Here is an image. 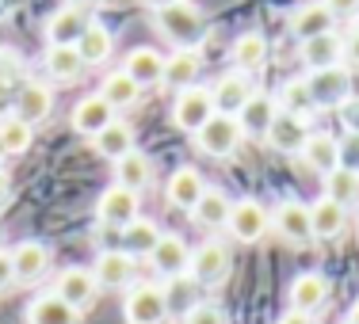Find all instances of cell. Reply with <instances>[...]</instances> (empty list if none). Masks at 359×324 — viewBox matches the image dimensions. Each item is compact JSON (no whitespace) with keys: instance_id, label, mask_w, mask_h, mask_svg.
<instances>
[{"instance_id":"484cf974","label":"cell","mask_w":359,"mask_h":324,"mask_svg":"<svg viewBox=\"0 0 359 324\" xmlns=\"http://www.w3.org/2000/svg\"><path fill=\"white\" fill-rule=\"evenodd\" d=\"M340 62H344V38H340L337 31L302 42V65H306L310 73L332 69V65H340Z\"/></svg>"},{"instance_id":"9c48e42d","label":"cell","mask_w":359,"mask_h":324,"mask_svg":"<svg viewBox=\"0 0 359 324\" xmlns=\"http://www.w3.org/2000/svg\"><path fill=\"white\" fill-rule=\"evenodd\" d=\"M92 275H96L100 290H130L134 275H138V260L126 248H104L92 263Z\"/></svg>"},{"instance_id":"ba28073f","label":"cell","mask_w":359,"mask_h":324,"mask_svg":"<svg viewBox=\"0 0 359 324\" xmlns=\"http://www.w3.org/2000/svg\"><path fill=\"white\" fill-rule=\"evenodd\" d=\"M226 229H229V237H233V241H241V244H256V241H264V237H268V229H271V214H268V206H264V202H256V199H241V202H233V210H229Z\"/></svg>"},{"instance_id":"e0dca14e","label":"cell","mask_w":359,"mask_h":324,"mask_svg":"<svg viewBox=\"0 0 359 324\" xmlns=\"http://www.w3.org/2000/svg\"><path fill=\"white\" fill-rule=\"evenodd\" d=\"M329 294H332V283L321 271H302V275H294V283H290V309L318 313V309H325Z\"/></svg>"},{"instance_id":"8992f818","label":"cell","mask_w":359,"mask_h":324,"mask_svg":"<svg viewBox=\"0 0 359 324\" xmlns=\"http://www.w3.org/2000/svg\"><path fill=\"white\" fill-rule=\"evenodd\" d=\"M271 229L294 248H310L313 244V225H310V206L298 199H283L271 210Z\"/></svg>"},{"instance_id":"d6986e66","label":"cell","mask_w":359,"mask_h":324,"mask_svg":"<svg viewBox=\"0 0 359 324\" xmlns=\"http://www.w3.org/2000/svg\"><path fill=\"white\" fill-rule=\"evenodd\" d=\"M50 111H54V92H50V84L42 80H23L20 88H15V115L23 118V122H46Z\"/></svg>"},{"instance_id":"ab89813d","label":"cell","mask_w":359,"mask_h":324,"mask_svg":"<svg viewBox=\"0 0 359 324\" xmlns=\"http://www.w3.org/2000/svg\"><path fill=\"white\" fill-rule=\"evenodd\" d=\"M12 84L15 88L23 84V57L15 54V50H0V96H4Z\"/></svg>"},{"instance_id":"f546056e","label":"cell","mask_w":359,"mask_h":324,"mask_svg":"<svg viewBox=\"0 0 359 324\" xmlns=\"http://www.w3.org/2000/svg\"><path fill=\"white\" fill-rule=\"evenodd\" d=\"M229 210H233V199H229L226 191H218V187H207L203 191V199L195 202V210H191V218L199 221L203 229H226V221H229Z\"/></svg>"},{"instance_id":"b9f144b4","label":"cell","mask_w":359,"mask_h":324,"mask_svg":"<svg viewBox=\"0 0 359 324\" xmlns=\"http://www.w3.org/2000/svg\"><path fill=\"white\" fill-rule=\"evenodd\" d=\"M340 168L359 172V130H348L344 138H340Z\"/></svg>"},{"instance_id":"603a6c76","label":"cell","mask_w":359,"mask_h":324,"mask_svg":"<svg viewBox=\"0 0 359 324\" xmlns=\"http://www.w3.org/2000/svg\"><path fill=\"white\" fill-rule=\"evenodd\" d=\"M276 115H279L276 96H268V92H252V99L241 107L237 122H241L245 138H268V130H271V122H276Z\"/></svg>"},{"instance_id":"7bdbcfd3","label":"cell","mask_w":359,"mask_h":324,"mask_svg":"<svg viewBox=\"0 0 359 324\" xmlns=\"http://www.w3.org/2000/svg\"><path fill=\"white\" fill-rule=\"evenodd\" d=\"M15 286V267H12V252L0 248V294Z\"/></svg>"},{"instance_id":"d590c367","label":"cell","mask_w":359,"mask_h":324,"mask_svg":"<svg viewBox=\"0 0 359 324\" xmlns=\"http://www.w3.org/2000/svg\"><path fill=\"white\" fill-rule=\"evenodd\" d=\"M276 104H279V111H287V115H298V118H310L313 111H318V104H313V92H310V84H306V76H294V80H287L283 88H279Z\"/></svg>"},{"instance_id":"8fae6325","label":"cell","mask_w":359,"mask_h":324,"mask_svg":"<svg viewBox=\"0 0 359 324\" xmlns=\"http://www.w3.org/2000/svg\"><path fill=\"white\" fill-rule=\"evenodd\" d=\"M252 76L241 73V69H229L222 73L210 88V99H215V111L218 115H241V107L252 99Z\"/></svg>"},{"instance_id":"681fc988","label":"cell","mask_w":359,"mask_h":324,"mask_svg":"<svg viewBox=\"0 0 359 324\" xmlns=\"http://www.w3.org/2000/svg\"><path fill=\"white\" fill-rule=\"evenodd\" d=\"M344 324H359V297L352 302V309H348V321Z\"/></svg>"},{"instance_id":"d4e9b609","label":"cell","mask_w":359,"mask_h":324,"mask_svg":"<svg viewBox=\"0 0 359 324\" xmlns=\"http://www.w3.org/2000/svg\"><path fill=\"white\" fill-rule=\"evenodd\" d=\"M12 267H15V283H39L50 267V248L42 241H20L12 248Z\"/></svg>"},{"instance_id":"277c9868","label":"cell","mask_w":359,"mask_h":324,"mask_svg":"<svg viewBox=\"0 0 359 324\" xmlns=\"http://www.w3.org/2000/svg\"><path fill=\"white\" fill-rule=\"evenodd\" d=\"M210 115H215V99H210V88L195 84V88L176 92V99H172V126H176V130L199 134L203 126L210 122Z\"/></svg>"},{"instance_id":"30bf717a","label":"cell","mask_w":359,"mask_h":324,"mask_svg":"<svg viewBox=\"0 0 359 324\" xmlns=\"http://www.w3.org/2000/svg\"><path fill=\"white\" fill-rule=\"evenodd\" d=\"M187 275L199 286H218L229 275V248L222 241H207L199 248H191V263H187Z\"/></svg>"},{"instance_id":"7c38bea8","label":"cell","mask_w":359,"mask_h":324,"mask_svg":"<svg viewBox=\"0 0 359 324\" xmlns=\"http://www.w3.org/2000/svg\"><path fill=\"white\" fill-rule=\"evenodd\" d=\"M54 294L81 313L96 302L100 283H96V275H92V267H65V271H57V279H54Z\"/></svg>"},{"instance_id":"1f68e13d","label":"cell","mask_w":359,"mask_h":324,"mask_svg":"<svg viewBox=\"0 0 359 324\" xmlns=\"http://www.w3.org/2000/svg\"><path fill=\"white\" fill-rule=\"evenodd\" d=\"M111 50H115V35L104 27V23H96L92 20L88 27H84V35L76 38V54L84 57V65H104L107 57H111Z\"/></svg>"},{"instance_id":"8d00e7d4","label":"cell","mask_w":359,"mask_h":324,"mask_svg":"<svg viewBox=\"0 0 359 324\" xmlns=\"http://www.w3.org/2000/svg\"><path fill=\"white\" fill-rule=\"evenodd\" d=\"M31 141H35V126L23 122L15 111L0 118V145H4L8 157H23V153L31 149Z\"/></svg>"},{"instance_id":"5bb4252c","label":"cell","mask_w":359,"mask_h":324,"mask_svg":"<svg viewBox=\"0 0 359 324\" xmlns=\"http://www.w3.org/2000/svg\"><path fill=\"white\" fill-rule=\"evenodd\" d=\"M149 267L165 279H176V275H187V263H191V248L180 233H161V241L153 244V252L145 255Z\"/></svg>"},{"instance_id":"ffe728a7","label":"cell","mask_w":359,"mask_h":324,"mask_svg":"<svg viewBox=\"0 0 359 324\" xmlns=\"http://www.w3.org/2000/svg\"><path fill=\"white\" fill-rule=\"evenodd\" d=\"M203 191H207V180H203L199 168H176V172L168 176V183H165V199H168V206L187 210V214H191L195 202L203 199Z\"/></svg>"},{"instance_id":"f907efd6","label":"cell","mask_w":359,"mask_h":324,"mask_svg":"<svg viewBox=\"0 0 359 324\" xmlns=\"http://www.w3.org/2000/svg\"><path fill=\"white\" fill-rule=\"evenodd\" d=\"M4 157H8V153H4V145H0V168H4Z\"/></svg>"},{"instance_id":"6da1fadb","label":"cell","mask_w":359,"mask_h":324,"mask_svg":"<svg viewBox=\"0 0 359 324\" xmlns=\"http://www.w3.org/2000/svg\"><path fill=\"white\" fill-rule=\"evenodd\" d=\"M157 31L172 42L176 50H199L203 35H207V20H203V8L191 0H176V4L153 12Z\"/></svg>"},{"instance_id":"3957f363","label":"cell","mask_w":359,"mask_h":324,"mask_svg":"<svg viewBox=\"0 0 359 324\" xmlns=\"http://www.w3.org/2000/svg\"><path fill=\"white\" fill-rule=\"evenodd\" d=\"M168 297L157 283H134L123 297V321L126 324H165L168 321Z\"/></svg>"},{"instance_id":"5b68a950","label":"cell","mask_w":359,"mask_h":324,"mask_svg":"<svg viewBox=\"0 0 359 324\" xmlns=\"http://www.w3.org/2000/svg\"><path fill=\"white\" fill-rule=\"evenodd\" d=\"M306 84H310V92H313V104H318V111L348 107V99H352V73H348V65L318 69V73L306 76Z\"/></svg>"},{"instance_id":"cb8c5ba5","label":"cell","mask_w":359,"mask_h":324,"mask_svg":"<svg viewBox=\"0 0 359 324\" xmlns=\"http://www.w3.org/2000/svg\"><path fill=\"white\" fill-rule=\"evenodd\" d=\"M290 31H294L298 42H310V38H318V35L337 31V15H332L321 0H310V4H302L294 15H290Z\"/></svg>"},{"instance_id":"9a60e30c","label":"cell","mask_w":359,"mask_h":324,"mask_svg":"<svg viewBox=\"0 0 359 324\" xmlns=\"http://www.w3.org/2000/svg\"><path fill=\"white\" fill-rule=\"evenodd\" d=\"M123 73L130 76L134 84L145 92V88H157L165 80V54L153 46H134L130 54L123 57Z\"/></svg>"},{"instance_id":"60d3db41","label":"cell","mask_w":359,"mask_h":324,"mask_svg":"<svg viewBox=\"0 0 359 324\" xmlns=\"http://www.w3.org/2000/svg\"><path fill=\"white\" fill-rule=\"evenodd\" d=\"M184 324H229V321L215 302H199V305H191V309L184 313Z\"/></svg>"},{"instance_id":"7dc6e473","label":"cell","mask_w":359,"mask_h":324,"mask_svg":"<svg viewBox=\"0 0 359 324\" xmlns=\"http://www.w3.org/2000/svg\"><path fill=\"white\" fill-rule=\"evenodd\" d=\"M8 199H12V176H8L4 168H0V206H4Z\"/></svg>"},{"instance_id":"44dd1931","label":"cell","mask_w":359,"mask_h":324,"mask_svg":"<svg viewBox=\"0 0 359 324\" xmlns=\"http://www.w3.org/2000/svg\"><path fill=\"white\" fill-rule=\"evenodd\" d=\"M310 225H313V241H340L348 233V210L340 202H332L329 195H321L318 202H310Z\"/></svg>"},{"instance_id":"74e56055","label":"cell","mask_w":359,"mask_h":324,"mask_svg":"<svg viewBox=\"0 0 359 324\" xmlns=\"http://www.w3.org/2000/svg\"><path fill=\"white\" fill-rule=\"evenodd\" d=\"M100 96H104L115 111H126V107H134V104L142 99V88H138V84H134L123 69H115V73L104 76V84H100Z\"/></svg>"},{"instance_id":"ac0fdd59","label":"cell","mask_w":359,"mask_h":324,"mask_svg":"<svg viewBox=\"0 0 359 324\" xmlns=\"http://www.w3.org/2000/svg\"><path fill=\"white\" fill-rule=\"evenodd\" d=\"M88 12L76 4H65L57 8L54 15L46 20V46H76V38L84 35V27H88Z\"/></svg>"},{"instance_id":"ee69618b","label":"cell","mask_w":359,"mask_h":324,"mask_svg":"<svg viewBox=\"0 0 359 324\" xmlns=\"http://www.w3.org/2000/svg\"><path fill=\"white\" fill-rule=\"evenodd\" d=\"M325 8H329L337 20H348V15H355L359 12V0H321Z\"/></svg>"},{"instance_id":"d6a6232c","label":"cell","mask_w":359,"mask_h":324,"mask_svg":"<svg viewBox=\"0 0 359 324\" xmlns=\"http://www.w3.org/2000/svg\"><path fill=\"white\" fill-rule=\"evenodd\" d=\"M264 62H268V38H264L260 31H245V35L233 42V69L252 76L256 69H264Z\"/></svg>"},{"instance_id":"f35d334b","label":"cell","mask_w":359,"mask_h":324,"mask_svg":"<svg viewBox=\"0 0 359 324\" xmlns=\"http://www.w3.org/2000/svg\"><path fill=\"white\" fill-rule=\"evenodd\" d=\"M325 195L332 202H340L344 210L359 206V172H348V168H332L325 176Z\"/></svg>"},{"instance_id":"4fadbf2b","label":"cell","mask_w":359,"mask_h":324,"mask_svg":"<svg viewBox=\"0 0 359 324\" xmlns=\"http://www.w3.org/2000/svg\"><path fill=\"white\" fill-rule=\"evenodd\" d=\"M118 118V111L107 104L100 92H92V96H84V99H76V107H73V115H69V122H73V130L81 134V138H96V134H104L111 122Z\"/></svg>"},{"instance_id":"52a82bcc","label":"cell","mask_w":359,"mask_h":324,"mask_svg":"<svg viewBox=\"0 0 359 324\" xmlns=\"http://www.w3.org/2000/svg\"><path fill=\"white\" fill-rule=\"evenodd\" d=\"M96 218H100V225H107V229H126L134 218H142V199H138V191L111 183L107 191L96 199Z\"/></svg>"},{"instance_id":"e575fe53","label":"cell","mask_w":359,"mask_h":324,"mask_svg":"<svg viewBox=\"0 0 359 324\" xmlns=\"http://www.w3.org/2000/svg\"><path fill=\"white\" fill-rule=\"evenodd\" d=\"M118 237H123V248L138 260V255H149L153 244L161 241V225L153 218H134L126 229H118Z\"/></svg>"},{"instance_id":"7a4b0ae2","label":"cell","mask_w":359,"mask_h":324,"mask_svg":"<svg viewBox=\"0 0 359 324\" xmlns=\"http://www.w3.org/2000/svg\"><path fill=\"white\" fill-rule=\"evenodd\" d=\"M195 138V149L203 153V157H215V160H226V157H233L237 149H241V141H245V130H241V122H237V115H210V122L203 126L199 134H191Z\"/></svg>"},{"instance_id":"4dcf8cb0","label":"cell","mask_w":359,"mask_h":324,"mask_svg":"<svg viewBox=\"0 0 359 324\" xmlns=\"http://www.w3.org/2000/svg\"><path fill=\"white\" fill-rule=\"evenodd\" d=\"M115 183H118V187H130V191L142 195L145 187L153 183V160L145 157V153L130 149L126 157L115 160Z\"/></svg>"},{"instance_id":"4316f807","label":"cell","mask_w":359,"mask_h":324,"mask_svg":"<svg viewBox=\"0 0 359 324\" xmlns=\"http://www.w3.org/2000/svg\"><path fill=\"white\" fill-rule=\"evenodd\" d=\"M302 160L310 172H318L325 180L332 168H340V138H332V134H310V141L302 145Z\"/></svg>"},{"instance_id":"83f0119b","label":"cell","mask_w":359,"mask_h":324,"mask_svg":"<svg viewBox=\"0 0 359 324\" xmlns=\"http://www.w3.org/2000/svg\"><path fill=\"white\" fill-rule=\"evenodd\" d=\"M27 324H81V313L73 309L69 302H62V297L50 290V294H39L35 302L27 305Z\"/></svg>"},{"instance_id":"c3c4849f","label":"cell","mask_w":359,"mask_h":324,"mask_svg":"<svg viewBox=\"0 0 359 324\" xmlns=\"http://www.w3.org/2000/svg\"><path fill=\"white\" fill-rule=\"evenodd\" d=\"M145 8H153V12H161V8H168V4H176V0H142Z\"/></svg>"},{"instance_id":"836d02e7","label":"cell","mask_w":359,"mask_h":324,"mask_svg":"<svg viewBox=\"0 0 359 324\" xmlns=\"http://www.w3.org/2000/svg\"><path fill=\"white\" fill-rule=\"evenodd\" d=\"M92 145H96L100 157L115 164L118 157H126V153L134 149V126L130 122H118V118H115L104 134H96V138H92Z\"/></svg>"},{"instance_id":"f6af8a7d","label":"cell","mask_w":359,"mask_h":324,"mask_svg":"<svg viewBox=\"0 0 359 324\" xmlns=\"http://www.w3.org/2000/svg\"><path fill=\"white\" fill-rule=\"evenodd\" d=\"M276 324H313V313H302V309H287Z\"/></svg>"},{"instance_id":"bcb514c9","label":"cell","mask_w":359,"mask_h":324,"mask_svg":"<svg viewBox=\"0 0 359 324\" xmlns=\"http://www.w3.org/2000/svg\"><path fill=\"white\" fill-rule=\"evenodd\" d=\"M344 57H348V62H355V65H359V31H355V35L344 42Z\"/></svg>"},{"instance_id":"7402d4cb","label":"cell","mask_w":359,"mask_h":324,"mask_svg":"<svg viewBox=\"0 0 359 324\" xmlns=\"http://www.w3.org/2000/svg\"><path fill=\"white\" fill-rule=\"evenodd\" d=\"M199 73H203V54L199 50H172L165 57V88L172 92H184V88H195L199 84Z\"/></svg>"},{"instance_id":"2e32d148","label":"cell","mask_w":359,"mask_h":324,"mask_svg":"<svg viewBox=\"0 0 359 324\" xmlns=\"http://www.w3.org/2000/svg\"><path fill=\"white\" fill-rule=\"evenodd\" d=\"M310 118H298V115H287V111H279L276 115V122H271V130H268V141L276 153H302V145L310 141Z\"/></svg>"},{"instance_id":"f1b7e54d","label":"cell","mask_w":359,"mask_h":324,"mask_svg":"<svg viewBox=\"0 0 359 324\" xmlns=\"http://www.w3.org/2000/svg\"><path fill=\"white\" fill-rule=\"evenodd\" d=\"M42 65H46V73H50L54 84H73V80H81L84 69H88L84 57L76 54V46H46Z\"/></svg>"}]
</instances>
